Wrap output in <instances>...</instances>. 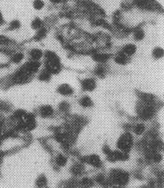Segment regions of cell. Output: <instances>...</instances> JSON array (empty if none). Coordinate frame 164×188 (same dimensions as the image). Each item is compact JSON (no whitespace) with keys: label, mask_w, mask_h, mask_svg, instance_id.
I'll return each mask as SVG.
<instances>
[{"label":"cell","mask_w":164,"mask_h":188,"mask_svg":"<svg viewBox=\"0 0 164 188\" xmlns=\"http://www.w3.org/2000/svg\"><path fill=\"white\" fill-rule=\"evenodd\" d=\"M132 145H133V137L129 133L123 134L118 142V147L124 153L128 152L131 149Z\"/></svg>","instance_id":"obj_1"},{"label":"cell","mask_w":164,"mask_h":188,"mask_svg":"<svg viewBox=\"0 0 164 188\" xmlns=\"http://www.w3.org/2000/svg\"><path fill=\"white\" fill-rule=\"evenodd\" d=\"M29 76H30V74H29L26 70H24V69L23 68V69L19 70V71H18V72L14 74L13 81H14L15 83H19V84L24 83V82H26V81L28 80Z\"/></svg>","instance_id":"obj_2"},{"label":"cell","mask_w":164,"mask_h":188,"mask_svg":"<svg viewBox=\"0 0 164 188\" xmlns=\"http://www.w3.org/2000/svg\"><path fill=\"white\" fill-rule=\"evenodd\" d=\"M141 118H143L144 119H149L153 117L154 115V109L151 105H147V106H144L141 110Z\"/></svg>","instance_id":"obj_3"},{"label":"cell","mask_w":164,"mask_h":188,"mask_svg":"<svg viewBox=\"0 0 164 188\" xmlns=\"http://www.w3.org/2000/svg\"><path fill=\"white\" fill-rule=\"evenodd\" d=\"M39 66H40V63H39L38 61L33 60V61H31V62H28V63L24 65V69L26 70L29 74H31V73H35L36 71L38 70Z\"/></svg>","instance_id":"obj_4"},{"label":"cell","mask_w":164,"mask_h":188,"mask_svg":"<svg viewBox=\"0 0 164 188\" xmlns=\"http://www.w3.org/2000/svg\"><path fill=\"white\" fill-rule=\"evenodd\" d=\"M81 85H82V88L84 90H88V91H92L95 89L96 87V83H95V80L93 79V78H87V79H84L82 82H81Z\"/></svg>","instance_id":"obj_5"},{"label":"cell","mask_w":164,"mask_h":188,"mask_svg":"<svg viewBox=\"0 0 164 188\" xmlns=\"http://www.w3.org/2000/svg\"><path fill=\"white\" fill-rule=\"evenodd\" d=\"M58 92L63 94V95H71V94L73 93V89L72 88L67 85V84H63L59 87L58 89Z\"/></svg>","instance_id":"obj_6"},{"label":"cell","mask_w":164,"mask_h":188,"mask_svg":"<svg viewBox=\"0 0 164 188\" xmlns=\"http://www.w3.org/2000/svg\"><path fill=\"white\" fill-rule=\"evenodd\" d=\"M40 114L43 118H49L53 114V109L49 105H44L40 109Z\"/></svg>","instance_id":"obj_7"},{"label":"cell","mask_w":164,"mask_h":188,"mask_svg":"<svg viewBox=\"0 0 164 188\" xmlns=\"http://www.w3.org/2000/svg\"><path fill=\"white\" fill-rule=\"evenodd\" d=\"M136 51V47L133 44H128V45H126L123 49H122V52L124 54H126L127 56H131L133 54H134Z\"/></svg>","instance_id":"obj_8"},{"label":"cell","mask_w":164,"mask_h":188,"mask_svg":"<svg viewBox=\"0 0 164 188\" xmlns=\"http://www.w3.org/2000/svg\"><path fill=\"white\" fill-rule=\"evenodd\" d=\"M109 59V55L106 53H95L93 55V60L98 63H104Z\"/></svg>","instance_id":"obj_9"},{"label":"cell","mask_w":164,"mask_h":188,"mask_svg":"<svg viewBox=\"0 0 164 188\" xmlns=\"http://www.w3.org/2000/svg\"><path fill=\"white\" fill-rule=\"evenodd\" d=\"M30 56L31 58L35 61H38L42 56H43V53L40 49H34L30 51Z\"/></svg>","instance_id":"obj_10"},{"label":"cell","mask_w":164,"mask_h":188,"mask_svg":"<svg viewBox=\"0 0 164 188\" xmlns=\"http://www.w3.org/2000/svg\"><path fill=\"white\" fill-rule=\"evenodd\" d=\"M115 62L118 64H126L127 62H128V58H127V55L124 54L123 52L120 54H118L117 57L115 58Z\"/></svg>","instance_id":"obj_11"},{"label":"cell","mask_w":164,"mask_h":188,"mask_svg":"<svg viewBox=\"0 0 164 188\" xmlns=\"http://www.w3.org/2000/svg\"><path fill=\"white\" fill-rule=\"evenodd\" d=\"M88 161H89V164H92L94 167H100L101 166V159H100V157L98 156L93 155V156L89 157Z\"/></svg>","instance_id":"obj_12"},{"label":"cell","mask_w":164,"mask_h":188,"mask_svg":"<svg viewBox=\"0 0 164 188\" xmlns=\"http://www.w3.org/2000/svg\"><path fill=\"white\" fill-rule=\"evenodd\" d=\"M24 55L23 52H17L15 54L12 55V57H11V61L14 63H20L23 60H24Z\"/></svg>","instance_id":"obj_13"},{"label":"cell","mask_w":164,"mask_h":188,"mask_svg":"<svg viewBox=\"0 0 164 188\" xmlns=\"http://www.w3.org/2000/svg\"><path fill=\"white\" fill-rule=\"evenodd\" d=\"M136 5L141 9H149L150 1L149 0H137Z\"/></svg>","instance_id":"obj_14"},{"label":"cell","mask_w":164,"mask_h":188,"mask_svg":"<svg viewBox=\"0 0 164 188\" xmlns=\"http://www.w3.org/2000/svg\"><path fill=\"white\" fill-rule=\"evenodd\" d=\"M80 104H81L82 106H84V107H89L90 105L93 104V102H92V100H90L89 97L85 96V97H83V98L80 100Z\"/></svg>","instance_id":"obj_15"},{"label":"cell","mask_w":164,"mask_h":188,"mask_svg":"<svg viewBox=\"0 0 164 188\" xmlns=\"http://www.w3.org/2000/svg\"><path fill=\"white\" fill-rule=\"evenodd\" d=\"M50 74L51 73L48 70L46 71H43L41 74H40V76H39V79L42 80V81H48L49 78H50Z\"/></svg>","instance_id":"obj_16"},{"label":"cell","mask_w":164,"mask_h":188,"mask_svg":"<svg viewBox=\"0 0 164 188\" xmlns=\"http://www.w3.org/2000/svg\"><path fill=\"white\" fill-rule=\"evenodd\" d=\"M163 54H164L163 49H160V48H157V49H155L154 51H153V56H154L155 58H157V59L161 58L162 56H163Z\"/></svg>","instance_id":"obj_17"},{"label":"cell","mask_w":164,"mask_h":188,"mask_svg":"<svg viewBox=\"0 0 164 188\" xmlns=\"http://www.w3.org/2000/svg\"><path fill=\"white\" fill-rule=\"evenodd\" d=\"M144 125H143V124H138V125H136V127L134 128V132L137 134V135H141L144 131Z\"/></svg>","instance_id":"obj_18"},{"label":"cell","mask_w":164,"mask_h":188,"mask_svg":"<svg viewBox=\"0 0 164 188\" xmlns=\"http://www.w3.org/2000/svg\"><path fill=\"white\" fill-rule=\"evenodd\" d=\"M45 35H46V29L39 28L38 31V34H36V35H35V39H38V40L42 39L43 37H45Z\"/></svg>","instance_id":"obj_19"},{"label":"cell","mask_w":164,"mask_h":188,"mask_svg":"<svg viewBox=\"0 0 164 188\" xmlns=\"http://www.w3.org/2000/svg\"><path fill=\"white\" fill-rule=\"evenodd\" d=\"M144 36V33L143 30H136L134 32V38L136 40H142Z\"/></svg>","instance_id":"obj_20"},{"label":"cell","mask_w":164,"mask_h":188,"mask_svg":"<svg viewBox=\"0 0 164 188\" xmlns=\"http://www.w3.org/2000/svg\"><path fill=\"white\" fill-rule=\"evenodd\" d=\"M42 25V22L39 20V19H35V20L33 21L32 23V28L35 29V30H38Z\"/></svg>","instance_id":"obj_21"},{"label":"cell","mask_w":164,"mask_h":188,"mask_svg":"<svg viewBox=\"0 0 164 188\" xmlns=\"http://www.w3.org/2000/svg\"><path fill=\"white\" fill-rule=\"evenodd\" d=\"M56 163L59 166H64L66 164V157L64 156H58L56 158Z\"/></svg>","instance_id":"obj_22"},{"label":"cell","mask_w":164,"mask_h":188,"mask_svg":"<svg viewBox=\"0 0 164 188\" xmlns=\"http://www.w3.org/2000/svg\"><path fill=\"white\" fill-rule=\"evenodd\" d=\"M44 6V3L42 0H35L34 2V8L35 9H41Z\"/></svg>","instance_id":"obj_23"},{"label":"cell","mask_w":164,"mask_h":188,"mask_svg":"<svg viewBox=\"0 0 164 188\" xmlns=\"http://www.w3.org/2000/svg\"><path fill=\"white\" fill-rule=\"evenodd\" d=\"M20 26H21V24L19 21H12L9 24V28L11 30H16L18 28H20Z\"/></svg>","instance_id":"obj_24"},{"label":"cell","mask_w":164,"mask_h":188,"mask_svg":"<svg viewBox=\"0 0 164 188\" xmlns=\"http://www.w3.org/2000/svg\"><path fill=\"white\" fill-rule=\"evenodd\" d=\"M9 39L8 36L0 34V45H7L9 44Z\"/></svg>","instance_id":"obj_25"},{"label":"cell","mask_w":164,"mask_h":188,"mask_svg":"<svg viewBox=\"0 0 164 188\" xmlns=\"http://www.w3.org/2000/svg\"><path fill=\"white\" fill-rule=\"evenodd\" d=\"M82 172V167L80 165H75L73 167V172L76 174H79Z\"/></svg>","instance_id":"obj_26"},{"label":"cell","mask_w":164,"mask_h":188,"mask_svg":"<svg viewBox=\"0 0 164 188\" xmlns=\"http://www.w3.org/2000/svg\"><path fill=\"white\" fill-rule=\"evenodd\" d=\"M38 185L39 187H43L46 185V178L44 176H41L38 180Z\"/></svg>","instance_id":"obj_27"},{"label":"cell","mask_w":164,"mask_h":188,"mask_svg":"<svg viewBox=\"0 0 164 188\" xmlns=\"http://www.w3.org/2000/svg\"><path fill=\"white\" fill-rule=\"evenodd\" d=\"M96 74H99V76H103V74H104V68L103 66L97 67V69H96Z\"/></svg>","instance_id":"obj_28"},{"label":"cell","mask_w":164,"mask_h":188,"mask_svg":"<svg viewBox=\"0 0 164 188\" xmlns=\"http://www.w3.org/2000/svg\"><path fill=\"white\" fill-rule=\"evenodd\" d=\"M68 107H69V106H68V103H62L60 104V109L63 110V111L67 110Z\"/></svg>","instance_id":"obj_29"},{"label":"cell","mask_w":164,"mask_h":188,"mask_svg":"<svg viewBox=\"0 0 164 188\" xmlns=\"http://www.w3.org/2000/svg\"><path fill=\"white\" fill-rule=\"evenodd\" d=\"M154 160H155L156 162H159V161L161 160V156H160L159 154H155V155H154Z\"/></svg>","instance_id":"obj_30"},{"label":"cell","mask_w":164,"mask_h":188,"mask_svg":"<svg viewBox=\"0 0 164 188\" xmlns=\"http://www.w3.org/2000/svg\"><path fill=\"white\" fill-rule=\"evenodd\" d=\"M111 152H112V151H111V150L109 149L107 146H104V153H105L106 155H109Z\"/></svg>","instance_id":"obj_31"},{"label":"cell","mask_w":164,"mask_h":188,"mask_svg":"<svg viewBox=\"0 0 164 188\" xmlns=\"http://www.w3.org/2000/svg\"><path fill=\"white\" fill-rule=\"evenodd\" d=\"M97 181L100 182V183H102V182L104 181V177H103V176H98V177H97Z\"/></svg>","instance_id":"obj_32"},{"label":"cell","mask_w":164,"mask_h":188,"mask_svg":"<svg viewBox=\"0 0 164 188\" xmlns=\"http://www.w3.org/2000/svg\"><path fill=\"white\" fill-rule=\"evenodd\" d=\"M3 23V16H2V13L0 11V24Z\"/></svg>","instance_id":"obj_33"},{"label":"cell","mask_w":164,"mask_h":188,"mask_svg":"<svg viewBox=\"0 0 164 188\" xmlns=\"http://www.w3.org/2000/svg\"><path fill=\"white\" fill-rule=\"evenodd\" d=\"M51 2H53V3H59L61 0H50Z\"/></svg>","instance_id":"obj_34"}]
</instances>
